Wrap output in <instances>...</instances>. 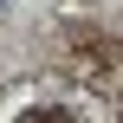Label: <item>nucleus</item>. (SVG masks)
Segmentation results:
<instances>
[{
    "label": "nucleus",
    "instance_id": "1",
    "mask_svg": "<svg viewBox=\"0 0 123 123\" xmlns=\"http://www.w3.org/2000/svg\"><path fill=\"white\" fill-rule=\"evenodd\" d=\"M26 123H71V117H65V110H32Z\"/></svg>",
    "mask_w": 123,
    "mask_h": 123
}]
</instances>
